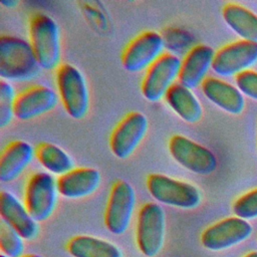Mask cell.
Listing matches in <instances>:
<instances>
[{"label":"cell","mask_w":257,"mask_h":257,"mask_svg":"<svg viewBox=\"0 0 257 257\" xmlns=\"http://www.w3.org/2000/svg\"><path fill=\"white\" fill-rule=\"evenodd\" d=\"M41 70L30 42L12 35L0 37V77L8 82L35 78Z\"/></svg>","instance_id":"cell-1"},{"label":"cell","mask_w":257,"mask_h":257,"mask_svg":"<svg viewBox=\"0 0 257 257\" xmlns=\"http://www.w3.org/2000/svg\"><path fill=\"white\" fill-rule=\"evenodd\" d=\"M28 27L30 44L41 69H57L61 65V43L55 20L48 14L35 13L31 16Z\"/></svg>","instance_id":"cell-2"},{"label":"cell","mask_w":257,"mask_h":257,"mask_svg":"<svg viewBox=\"0 0 257 257\" xmlns=\"http://www.w3.org/2000/svg\"><path fill=\"white\" fill-rule=\"evenodd\" d=\"M58 96L66 113L74 118H83L89 109V91L81 71L70 63H62L55 74Z\"/></svg>","instance_id":"cell-3"},{"label":"cell","mask_w":257,"mask_h":257,"mask_svg":"<svg viewBox=\"0 0 257 257\" xmlns=\"http://www.w3.org/2000/svg\"><path fill=\"white\" fill-rule=\"evenodd\" d=\"M147 188L150 195L159 203L179 209H195L202 200L201 192L195 185L164 174L149 175Z\"/></svg>","instance_id":"cell-4"},{"label":"cell","mask_w":257,"mask_h":257,"mask_svg":"<svg viewBox=\"0 0 257 257\" xmlns=\"http://www.w3.org/2000/svg\"><path fill=\"white\" fill-rule=\"evenodd\" d=\"M57 181L46 172L31 175L26 183L24 205L36 222L47 220L57 204Z\"/></svg>","instance_id":"cell-5"},{"label":"cell","mask_w":257,"mask_h":257,"mask_svg":"<svg viewBox=\"0 0 257 257\" xmlns=\"http://www.w3.org/2000/svg\"><path fill=\"white\" fill-rule=\"evenodd\" d=\"M166 235V214L157 203L145 204L139 212L136 238L140 251L147 257L157 256Z\"/></svg>","instance_id":"cell-6"},{"label":"cell","mask_w":257,"mask_h":257,"mask_svg":"<svg viewBox=\"0 0 257 257\" xmlns=\"http://www.w3.org/2000/svg\"><path fill=\"white\" fill-rule=\"evenodd\" d=\"M181 64L178 55L164 53L146 70L141 86L143 96L151 102L165 98L168 90L179 80Z\"/></svg>","instance_id":"cell-7"},{"label":"cell","mask_w":257,"mask_h":257,"mask_svg":"<svg viewBox=\"0 0 257 257\" xmlns=\"http://www.w3.org/2000/svg\"><path fill=\"white\" fill-rule=\"evenodd\" d=\"M168 147L172 158L194 174L207 176L217 169L218 162L213 152L183 135L173 136Z\"/></svg>","instance_id":"cell-8"},{"label":"cell","mask_w":257,"mask_h":257,"mask_svg":"<svg viewBox=\"0 0 257 257\" xmlns=\"http://www.w3.org/2000/svg\"><path fill=\"white\" fill-rule=\"evenodd\" d=\"M136 202V191L128 182L119 180L112 185L104 213V224L110 233L121 235L128 229Z\"/></svg>","instance_id":"cell-9"},{"label":"cell","mask_w":257,"mask_h":257,"mask_svg":"<svg viewBox=\"0 0 257 257\" xmlns=\"http://www.w3.org/2000/svg\"><path fill=\"white\" fill-rule=\"evenodd\" d=\"M163 35L146 30L136 36L121 54V64L128 72H140L152 66L165 52Z\"/></svg>","instance_id":"cell-10"},{"label":"cell","mask_w":257,"mask_h":257,"mask_svg":"<svg viewBox=\"0 0 257 257\" xmlns=\"http://www.w3.org/2000/svg\"><path fill=\"white\" fill-rule=\"evenodd\" d=\"M149 120L141 111L127 113L114 127L109 139L111 153L120 160L131 157L145 139Z\"/></svg>","instance_id":"cell-11"},{"label":"cell","mask_w":257,"mask_h":257,"mask_svg":"<svg viewBox=\"0 0 257 257\" xmlns=\"http://www.w3.org/2000/svg\"><path fill=\"white\" fill-rule=\"evenodd\" d=\"M257 62V43L239 40L227 44L216 53L213 71L223 77L238 75Z\"/></svg>","instance_id":"cell-12"},{"label":"cell","mask_w":257,"mask_h":257,"mask_svg":"<svg viewBox=\"0 0 257 257\" xmlns=\"http://www.w3.org/2000/svg\"><path fill=\"white\" fill-rule=\"evenodd\" d=\"M251 233L252 226L247 220L229 217L205 229L201 235V243L208 250L221 251L240 244Z\"/></svg>","instance_id":"cell-13"},{"label":"cell","mask_w":257,"mask_h":257,"mask_svg":"<svg viewBox=\"0 0 257 257\" xmlns=\"http://www.w3.org/2000/svg\"><path fill=\"white\" fill-rule=\"evenodd\" d=\"M57 102L58 95L51 87L34 85L17 94L14 116L20 120H29L51 111Z\"/></svg>","instance_id":"cell-14"},{"label":"cell","mask_w":257,"mask_h":257,"mask_svg":"<svg viewBox=\"0 0 257 257\" xmlns=\"http://www.w3.org/2000/svg\"><path fill=\"white\" fill-rule=\"evenodd\" d=\"M215 53L214 49L206 44L191 47L182 60L178 82L191 89L201 86L212 68Z\"/></svg>","instance_id":"cell-15"},{"label":"cell","mask_w":257,"mask_h":257,"mask_svg":"<svg viewBox=\"0 0 257 257\" xmlns=\"http://www.w3.org/2000/svg\"><path fill=\"white\" fill-rule=\"evenodd\" d=\"M1 219L16 230L24 240H32L38 233V225L25 205L11 192L0 194Z\"/></svg>","instance_id":"cell-16"},{"label":"cell","mask_w":257,"mask_h":257,"mask_svg":"<svg viewBox=\"0 0 257 257\" xmlns=\"http://www.w3.org/2000/svg\"><path fill=\"white\" fill-rule=\"evenodd\" d=\"M58 193L67 199H80L92 195L101 182L100 173L94 168H74L57 178Z\"/></svg>","instance_id":"cell-17"},{"label":"cell","mask_w":257,"mask_h":257,"mask_svg":"<svg viewBox=\"0 0 257 257\" xmlns=\"http://www.w3.org/2000/svg\"><path fill=\"white\" fill-rule=\"evenodd\" d=\"M203 94L215 105L230 114H240L245 106L242 92L217 77H207L201 84Z\"/></svg>","instance_id":"cell-18"},{"label":"cell","mask_w":257,"mask_h":257,"mask_svg":"<svg viewBox=\"0 0 257 257\" xmlns=\"http://www.w3.org/2000/svg\"><path fill=\"white\" fill-rule=\"evenodd\" d=\"M35 157L34 148L25 141H14L2 152L0 157V180L10 183L16 180Z\"/></svg>","instance_id":"cell-19"},{"label":"cell","mask_w":257,"mask_h":257,"mask_svg":"<svg viewBox=\"0 0 257 257\" xmlns=\"http://www.w3.org/2000/svg\"><path fill=\"white\" fill-rule=\"evenodd\" d=\"M164 99L182 120L188 123L201 120L203 107L193 89L177 82L168 90Z\"/></svg>","instance_id":"cell-20"},{"label":"cell","mask_w":257,"mask_h":257,"mask_svg":"<svg viewBox=\"0 0 257 257\" xmlns=\"http://www.w3.org/2000/svg\"><path fill=\"white\" fill-rule=\"evenodd\" d=\"M226 24L243 40L257 43V15L247 8L230 3L222 11Z\"/></svg>","instance_id":"cell-21"},{"label":"cell","mask_w":257,"mask_h":257,"mask_svg":"<svg viewBox=\"0 0 257 257\" xmlns=\"http://www.w3.org/2000/svg\"><path fill=\"white\" fill-rule=\"evenodd\" d=\"M67 250L72 257H122L117 246L93 236L79 235L69 240Z\"/></svg>","instance_id":"cell-22"},{"label":"cell","mask_w":257,"mask_h":257,"mask_svg":"<svg viewBox=\"0 0 257 257\" xmlns=\"http://www.w3.org/2000/svg\"><path fill=\"white\" fill-rule=\"evenodd\" d=\"M38 163L51 175L58 177L74 169L71 157L60 147L52 143H41L35 150Z\"/></svg>","instance_id":"cell-23"},{"label":"cell","mask_w":257,"mask_h":257,"mask_svg":"<svg viewBox=\"0 0 257 257\" xmlns=\"http://www.w3.org/2000/svg\"><path fill=\"white\" fill-rule=\"evenodd\" d=\"M24 239L10 225L0 221V248L2 254L8 257H22L24 252Z\"/></svg>","instance_id":"cell-24"},{"label":"cell","mask_w":257,"mask_h":257,"mask_svg":"<svg viewBox=\"0 0 257 257\" xmlns=\"http://www.w3.org/2000/svg\"><path fill=\"white\" fill-rule=\"evenodd\" d=\"M17 94L12 84L6 80L0 81V127L7 126L14 117V107Z\"/></svg>","instance_id":"cell-25"},{"label":"cell","mask_w":257,"mask_h":257,"mask_svg":"<svg viewBox=\"0 0 257 257\" xmlns=\"http://www.w3.org/2000/svg\"><path fill=\"white\" fill-rule=\"evenodd\" d=\"M233 213L244 220L257 218V189L238 198L233 204Z\"/></svg>","instance_id":"cell-26"},{"label":"cell","mask_w":257,"mask_h":257,"mask_svg":"<svg viewBox=\"0 0 257 257\" xmlns=\"http://www.w3.org/2000/svg\"><path fill=\"white\" fill-rule=\"evenodd\" d=\"M236 85L238 89L242 92V94H245L246 96H249L250 98H253L257 100V72L254 70H245L238 75H236L235 78Z\"/></svg>","instance_id":"cell-27"},{"label":"cell","mask_w":257,"mask_h":257,"mask_svg":"<svg viewBox=\"0 0 257 257\" xmlns=\"http://www.w3.org/2000/svg\"><path fill=\"white\" fill-rule=\"evenodd\" d=\"M18 4V1H14V0H8V1H1V5L7 7V8H13L14 6H16Z\"/></svg>","instance_id":"cell-28"},{"label":"cell","mask_w":257,"mask_h":257,"mask_svg":"<svg viewBox=\"0 0 257 257\" xmlns=\"http://www.w3.org/2000/svg\"><path fill=\"white\" fill-rule=\"evenodd\" d=\"M22 257H43V256H41L39 254H28V255H24Z\"/></svg>","instance_id":"cell-29"},{"label":"cell","mask_w":257,"mask_h":257,"mask_svg":"<svg viewBox=\"0 0 257 257\" xmlns=\"http://www.w3.org/2000/svg\"><path fill=\"white\" fill-rule=\"evenodd\" d=\"M245 257H257V251L251 252V253H249L248 255H246Z\"/></svg>","instance_id":"cell-30"},{"label":"cell","mask_w":257,"mask_h":257,"mask_svg":"<svg viewBox=\"0 0 257 257\" xmlns=\"http://www.w3.org/2000/svg\"><path fill=\"white\" fill-rule=\"evenodd\" d=\"M0 257H8V256H6V255H4V254H1Z\"/></svg>","instance_id":"cell-31"}]
</instances>
